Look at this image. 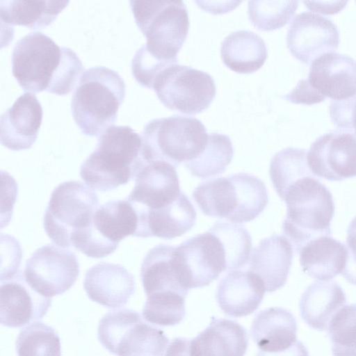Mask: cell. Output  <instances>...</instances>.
Returning a JSON list of instances; mask_svg holds the SVG:
<instances>
[{
    "instance_id": "7a4b0ae2",
    "label": "cell",
    "mask_w": 356,
    "mask_h": 356,
    "mask_svg": "<svg viewBox=\"0 0 356 356\" xmlns=\"http://www.w3.org/2000/svg\"><path fill=\"white\" fill-rule=\"evenodd\" d=\"M146 164L141 136L129 126H111L98 137L80 176L92 189L108 191L136 179Z\"/></svg>"
},
{
    "instance_id": "b9f144b4",
    "label": "cell",
    "mask_w": 356,
    "mask_h": 356,
    "mask_svg": "<svg viewBox=\"0 0 356 356\" xmlns=\"http://www.w3.org/2000/svg\"><path fill=\"white\" fill-rule=\"evenodd\" d=\"M257 356H309V352L305 345L298 341L291 348L277 353H266L259 350Z\"/></svg>"
},
{
    "instance_id": "9c48e42d",
    "label": "cell",
    "mask_w": 356,
    "mask_h": 356,
    "mask_svg": "<svg viewBox=\"0 0 356 356\" xmlns=\"http://www.w3.org/2000/svg\"><path fill=\"white\" fill-rule=\"evenodd\" d=\"M97 333L101 344L118 356H163L168 343L163 330L144 322L138 312L129 309L105 314Z\"/></svg>"
},
{
    "instance_id": "e0dca14e",
    "label": "cell",
    "mask_w": 356,
    "mask_h": 356,
    "mask_svg": "<svg viewBox=\"0 0 356 356\" xmlns=\"http://www.w3.org/2000/svg\"><path fill=\"white\" fill-rule=\"evenodd\" d=\"M0 297L1 324L10 327L41 320L51 305V298L35 291L20 270L1 280Z\"/></svg>"
},
{
    "instance_id": "8fae6325",
    "label": "cell",
    "mask_w": 356,
    "mask_h": 356,
    "mask_svg": "<svg viewBox=\"0 0 356 356\" xmlns=\"http://www.w3.org/2000/svg\"><path fill=\"white\" fill-rule=\"evenodd\" d=\"M152 89L166 108L188 115L206 110L216 94L210 74L178 63L163 70L155 79Z\"/></svg>"
},
{
    "instance_id": "30bf717a",
    "label": "cell",
    "mask_w": 356,
    "mask_h": 356,
    "mask_svg": "<svg viewBox=\"0 0 356 356\" xmlns=\"http://www.w3.org/2000/svg\"><path fill=\"white\" fill-rule=\"evenodd\" d=\"M183 193L174 166L164 161L147 163L136 176L134 188L126 197L138 216L136 236L143 238L147 222L172 207Z\"/></svg>"
},
{
    "instance_id": "836d02e7",
    "label": "cell",
    "mask_w": 356,
    "mask_h": 356,
    "mask_svg": "<svg viewBox=\"0 0 356 356\" xmlns=\"http://www.w3.org/2000/svg\"><path fill=\"white\" fill-rule=\"evenodd\" d=\"M185 298L172 292L148 296L143 316L147 321L161 326L177 325L185 316Z\"/></svg>"
},
{
    "instance_id": "ac0fdd59",
    "label": "cell",
    "mask_w": 356,
    "mask_h": 356,
    "mask_svg": "<svg viewBox=\"0 0 356 356\" xmlns=\"http://www.w3.org/2000/svg\"><path fill=\"white\" fill-rule=\"evenodd\" d=\"M42 108L34 94L26 92L0 118L1 143L13 151L30 149L42 120Z\"/></svg>"
},
{
    "instance_id": "6da1fadb",
    "label": "cell",
    "mask_w": 356,
    "mask_h": 356,
    "mask_svg": "<svg viewBox=\"0 0 356 356\" xmlns=\"http://www.w3.org/2000/svg\"><path fill=\"white\" fill-rule=\"evenodd\" d=\"M83 66L71 49L58 46L38 31L21 38L12 54V72L24 90L67 95L83 73Z\"/></svg>"
},
{
    "instance_id": "44dd1931",
    "label": "cell",
    "mask_w": 356,
    "mask_h": 356,
    "mask_svg": "<svg viewBox=\"0 0 356 356\" xmlns=\"http://www.w3.org/2000/svg\"><path fill=\"white\" fill-rule=\"evenodd\" d=\"M265 291L263 281L253 272L233 270L219 282L216 298L225 314L241 317L252 314L258 308Z\"/></svg>"
},
{
    "instance_id": "277c9868",
    "label": "cell",
    "mask_w": 356,
    "mask_h": 356,
    "mask_svg": "<svg viewBox=\"0 0 356 356\" xmlns=\"http://www.w3.org/2000/svg\"><path fill=\"white\" fill-rule=\"evenodd\" d=\"M125 94V83L117 72L103 66L84 70L71 101L72 114L81 131L99 137L113 126Z\"/></svg>"
},
{
    "instance_id": "8992f818",
    "label": "cell",
    "mask_w": 356,
    "mask_h": 356,
    "mask_svg": "<svg viewBox=\"0 0 356 356\" xmlns=\"http://www.w3.org/2000/svg\"><path fill=\"white\" fill-rule=\"evenodd\" d=\"M141 137L143 155L147 163L164 161L177 168L202 153L209 134L198 119L174 115L149 121Z\"/></svg>"
},
{
    "instance_id": "ffe728a7",
    "label": "cell",
    "mask_w": 356,
    "mask_h": 356,
    "mask_svg": "<svg viewBox=\"0 0 356 356\" xmlns=\"http://www.w3.org/2000/svg\"><path fill=\"white\" fill-rule=\"evenodd\" d=\"M83 287L91 300L118 308L124 306L134 293L136 283L134 275L124 266L101 262L86 271Z\"/></svg>"
},
{
    "instance_id": "2e32d148",
    "label": "cell",
    "mask_w": 356,
    "mask_h": 356,
    "mask_svg": "<svg viewBox=\"0 0 356 356\" xmlns=\"http://www.w3.org/2000/svg\"><path fill=\"white\" fill-rule=\"evenodd\" d=\"M339 32L329 18L312 11L295 16L286 35V44L298 60L309 63L338 47Z\"/></svg>"
},
{
    "instance_id": "4dcf8cb0",
    "label": "cell",
    "mask_w": 356,
    "mask_h": 356,
    "mask_svg": "<svg viewBox=\"0 0 356 356\" xmlns=\"http://www.w3.org/2000/svg\"><path fill=\"white\" fill-rule=\"evenodd\" d=\"M233 155L234 148L228 136L210 133L202 153L184 166L193 175L206 179L224 172Z\"/></svg>"
},
{
    "instance_id": "f35d334b",
    "label": "cell",
    "mask_w": 356,
    "mask_h": 356,
    "mask_svg": "<svg viewBox=\"0 0 356 356\" xmlns=\"http://www.w3.org/2000/svg\"><path fill=\"white\" fill-rule=\"evenodd\" d=\"M348 259L342 275L349 283L356 285V216L347 229Z\"/></svg>"
},
{
    "instance_id": "9a60e30c",
    "label": "cell",
    "mask_w": 356,
    "mask_h": 356,
    "mask_svg": "<svg viewBox=\"0 0 356 356\" xmlns=\"http://www.w3.org/2000/svg\"><path fill=\"white\" fill-rule=\"evenodd\" d=\"M313 174L328 181L356 177V135L336 129L317 138L307 152Z\"/></svg>"
},
{
    "instance_id": "d590c367",
    "label": "cell",
    "mask_w": 356,
    "mask_h": 356,
    "mask_svg": "<svg viewBox=\"0 0 356 356\" xmlns=\"http://www.w3.org/2000/svg\"><path fill=\"white\" fill-rule=\"evenodd\" d=\"M327 330L333 356H356V304L343 306Z\"/></svg>"
},
{
    "instance_id": "603a6c76",
    "label": "cell",
    "mask_w": 356,
    "mask_h": 356,
    "mask_svg": "<svg viewBox=\"0 0 356 356\" xmlns=\"http://www.w3.org/2000/svg\"><path fill=\"white\" fill-rule=\"evenodd\" d=\"M248 345L245 329L236 321L213 318L190 341L191 356H244Z\"/></svg>"
},
{
    "instance_id": "d4e9b609",
    "label": "cell",
    "mask_w": 356,
    "mask_h": 356,
    "mask_svg": "<svg viewBox=\"0 0 356 356\" xmlns=\"http://www.w3.org/2000/svg\"><path fill=\"white\" fill-rule=\"evenodd\" d=\"M346 302L345 293L336 282H314L307 287L301 296L300 314L309 327L325 331Z\"/></svg>"
},
{
    "instance_id": "d6a6232c",
    "label": "cell",
    "mask_w": 356,
    "mask_h": 356,
    "mask_svg": "<svg viewBox=\"0 0 356 356\" xmlns=\"http://www.w3.org/2000/svg\"><path fill=\"white\" fill-rule=\"evenodd\" d=\"M15 348L17 356H61L58 334L42 323H33L21 330Z\"/></svg>"
},
{
    "instance_id": "ba28073f",
    "label": "cell",
    "mask_w": 356,
    "mask_h": 356,
    "mask_svg": "<svg viewBox=\"0 0 356 356\" xmlns=\"http://www.w3.org/2000/svg\"><path fill=\"white\" fill-rule=\"evenodd\" d=\"M99 206L98 196L76 181H65L53 191L44 216V228L58 246L70 248L92 224Z\"/></svg>"
},
{
    "instance_id": "60d3db41",
    "label": "cell",
    "mask_w": 356,
    "mask_h": 356,
    "mask_svg": "<svg viewBox=\"0 0 356 356\" xmlns=\"http://www.w3.org/2000/svg\"><path fill=\"white\" fill-rule=\"evenodd\" d=\"M190 341L181 337L173 339L168 345L164 356H191Z\"/></svg>"
},
{
    "instance_id": "5bb4252c",
    "label": "cell",
    "mask_w": 356,
    "mask_h": 356,
    "mask_svg": "<svg viewBox=\"0 0 356 356\" xmlns=\"http://www.w3.org/2000/svg\"><path fill=\"white\" fill-rule=\"evenodd\" d=\"M24 274L35 291L52 298L72 286L79 274V264L72 251L49 244L33 252L26 263Z\"/></svg>"
},
{
    "instance_id": "f546056e",
    "label": "cell",
    "mask_w": 356,
    "mask_h": 356,
    "mask_svg": "<svg viewBox=\"0 0 356 356\" xmlns=\"http://www.w3.org/2000/svg\"><path fill=\"white\" fill-rule=\"evenodd\" d=\"M269 174L280 197L299 179L315 176L308 165L307 149L296 147H286L276 153L271 159Z\"/></svg>"
},
{
    "instance_id": "f1b7e54d",
    "label": "cell",
    "mask_w": 356,
    "mask_h": 356,
    "mask_svg": "<svg viewBox=\"0 0 356 356\" xmlns=\"http://www.w3.org/2000/svg\"><path fill=\"white\" fill-rule=\"evenodd\" d=\"M68 3L69 1L2 0L1 22L8 28L20 25L30 29H41L51 24Z\"/></svg>"
},
{
    "instance_id": "52a82bcc",
    "label": "cell",
    "mask_w": 356,
    "mask_h": 356,
    "mask_svg": "<svg viewBox=\"0 0 356 356\" xmlns=\"http://www.w3.org/2000/svg\"><path fill=\"white\" fill-rule=\"evenodd\" d=\"M136 23L147 39L144 47L165 60L177 59L189 29L183 1H130Z\"/></svg>"
},
{
    "instance_id": "4fadbf2b",
    "label": "cell",
    "mask_w": 356,
    "mask_h": 356,
    "mask_svg": "<svg viewBox=\"0 0 356 356\" xmlns=\"http://www.w3.org/2000/svg\"><path fill=\"white\" fill-rule=\"evenodd\" d=\"M175 261L180 282L187 290L207 286L227 271L223 245L210 229L175 246Z\"/></svg>"
},
{
    "instance_id": "83f0119b",
    "label": "cell",
    "mask_w": 356,
    "mask_h": 356,
    "mask_svg": "<svg viewBox=\"0 0 356 356\" xmlns=\"http://www.w3.org/2000/svg\"><path fill=\"white\" fill-rule=\"evenodd\" d=\"M223 63L231 70L252 73L260 69L268 57L264 40L255 33L240 30L229 33L220 47Z\"/></svg>"
},
{
    "instance_id": "8d00e7d4",
    "label": "cell",
    "mask_w": 356,
    "mask_h": 356,
    "mask_svg": "<svg viewBox=\"0 0 356 356\" xmlns=\"http://www.w3.org/2000/svg\"><path fill=\"white\" fill-rule=\"evenodd\" d=\"M330 115L338 129L356 135V93L346 99L332 100Z\"/></svg>"
},
{
    "instance_id": "d6986e66",
    "label": "cell",
    "mask_w": 356,
    "mask_h": 356,
    "mask_svg": "<svg viewBox=\"0 0 356 356\" xmlns=\"http://www.w3.org/2000/svg\"><path fill=\"white\" fill-rule=\"evenodd\" d=\"M307 79L325 97H350L356 93V60L334 51L324 54L312 61Z\"/></svg>"
},
{
    "instance_id": "4316f807",
    "label": "cell",
    "mask_w": 356,
    "mask_h": 356,
    "mask_svg": "<svg viewBox=\"0 0 356 356\" xmlns=\"http://www.w3.org/2000/svg\"><path fill=\"white\" fill-rule=\"evenodd\" d=\"M299 253L302 271L322 281H328L342 273L348 259L347 247L330 236L312 240Z\"/></svg>"
},
{
    "instance_id": "3957f363",
    "label": "cell",
    "mask_w": 356,
    "mask_h": 356,
    "mask_svg": "<svg viewBox=\"0 0 356 356\" xmlns=\"http://www.w3.org/2000/svg\"><path fill=\"white\" fill-rule=\"evenodd\" d=\"M280 198L286 205L283 234L296 253L312 240L330 236L334 202L330 190L319 179L314 176L302 177Z\"/></svg>"
},
{
    "instance_id": "7c38bea8",
    "label": "cell",
    "mask_w": 356,
    "mask_h": 356,
    "mask_svg": "<svg viewBox=\"0 0 356 356\" xmlns=\"http://www.w3.org/2000/svg\"><path fill=\"white\" fill-rule=\"evenodd\" d=\"M138 224L137 214L129 202L126 199L109 201L97 209L92 224L73 246L88 257H106L125 237L136 236Z\"/></svg>"
},
{
    "instance_id": "74e56055",
    "label": "cell",
    "mask_w": 356,
    "mask_h": 356,
    "mask_svg": "<svg viewBox=\"0 0 356 356\" xmlns=\"http://www.w3.org/2000/svg\"><path fill=\"white\" fill-rule=\"evenodd\" d=\"M282 98L294 104H313L325 99L309 83L307 79L300 80L295 88Z\"/></svg>"
},
{
    "instance_id": "7402d4cb",
    "label": "cell",
    "mask_w": 356,
    "mask_h": 356,
    "mask_svg": "<svg viewBox=\"0 0 356 356\" xmlns=\"http://www.w3.org/2000/svg\"><path fill=\"white\" fill-rule=\"evenodd\" d=\"M293 256V247L289 240L273 234L262 239L252 251L250 270L261 279L266 291L273 292L286 284Z\"/></svg>"
},
{
    "instance_id": "ab89813d",
    "label": "cell",
    "mask_w": 356,
    "mask_h": 356,
    "mask_svg": "<svg viewBox=\"0 0 356 356\" xmlns=\"http://www.w3.org/2000/svg\"><path fill=\"white\" fill-rule=\"evenodd\" d=\"M348 1H303L309 9L325 14H333L341 10Z\"/></svg>"
},
{
    "instance_id": "e575fe53",
    "label": "cell",
    "mask_w": 356,
    "mask_h": 356,
    "mask_svg": "<svg viewBox=\"0 0 356 356\" xmlns=\"http://www.w3.org/2000/svg\"><path fill=\"white\" fill-rule=\"evenodd\" d=\"M298 6V1H249L248 13L257 29L273 31L287 24Z\"/></svg>"
},
{
    "instance_id": "5b68a950",
    "label": "cell",
    "mask_w": 356,
    "mask_h": 356,
    "mask_svg": "<svg viewBox=\"0 0 356 356\" xmlns=\"http://www.w3.org/2000/svg\"><path fill=\"white\" fill-rule=\"evenodd\" d=\"M193 197L206 216L235 224L254 220L268 203L264 183L245 172L207 180L195 188Z\"/></svg>"
},
{
    "instance_id": "1f68e13d",
    "label": "cell",
    "mask_w": 356,
    "mask_h": 356,
    "mask_svg": "<svg viewBox=\"0 0 356 356\" xmlns=\"http://www.w3.org/2000/svg\"><path fill=\"white\" fill-rule=\"evenodd\" d=\"M220 239L226 252L227 271L244 267L249 261L252 238L243 227L228 222H217L210 229Z\"/></svg>"
},
{
    "instance_id": "cb8c5ba5",
    "label": "cell",
    "mask_w": 356,
    "mask_h": 356,
    "mask_svg": "<svg viewBox=\"0 0 356 356\" xmlns=\"http://www.w3.org/2000/svg\"><path fill=\"white\" fill-rule=\"evenodd\" d=\"M297 328L296 320L289 311L270 307L255 316L251 326V336L259 350L277 353L298 343Z\"/></svg>"
},
{
    "instance_id": "484cf974",
    "label": "cell",
    "mask_w": 356,
    "mask_h": 356,
    "mask_svg": "<svg viewBox=\"0 0 356 356\" xmlns=\"http://www.w3.org/2000/svg\"><path fill=\"white\" fill-rule=\"evenodd\" d=\"M175 246L159 244L145 255L141 264L140 279L147 296L173 292L186 297L175 262Z\"/></svg>"
}]
</instances>
